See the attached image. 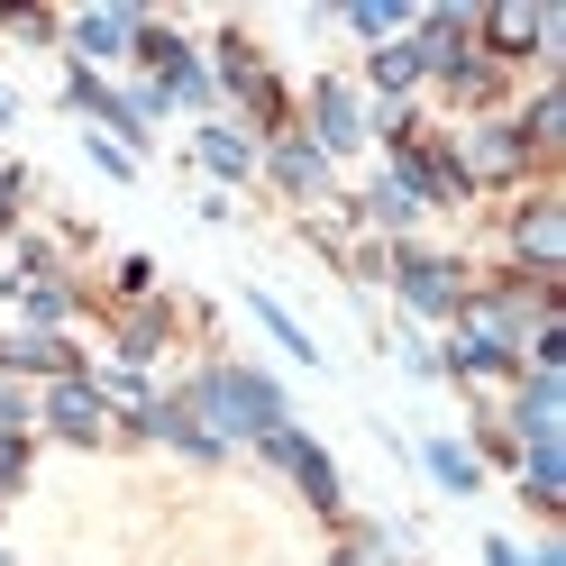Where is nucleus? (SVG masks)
Listing matches in <instances>:
<instances>
[{"label": "nucleus", "mask_w": 566, "mask_h": 566, "mask_svg": "<svg viewBox=\"0 0 566 566\" xmlns=\"http://www.w3.org/2000/svg\"><path fill=\"white\" fill-rule=\"evenodd\" d=\"M220 420H238V430H274V394L265 384H247V375H210V394H201Z\"/></svg>", "instance_id": "obj_1"}, {"label": "nucleus", "mask_w": 566, "mask_h": 566, "mask_svg": "<svg viewBox=\"0 0 566 566\" xmlns=\"http://www.w3.org/2000/svg\"><path fill=\"white\" fill-rule=\"evenodd\" d=\"M521 256H530V265H566V210H557V201L521 210Z\"/></svg>", "instance_id": "obj_2"}, {"label": "nucleus", "mask_w": 566, "mask_h": 566, "mask_svg": "<svg viewBox=\"0 0 566 566\" xmlns=\"http://www.w3.org/2000/svg\"><path fill=\"white\" fill-rule=\"evenodd\" d=\"M402 283H411V302H420V311H448V302H457V274H448V265H420V256H411Z\"/></svg>", "instance_id": "obj_3"}, {"label": "nucleus", "mask_w": 566, "mask_h": 566, "mask_svg": "<svg viewBox=\"0 0 566 566\" xmlns=\"http://www.w3.org/2000/svg\"><path fill=\"white\" fill-rule=\"evenodd\" d=\"M55 430H74V439H92V430H101V402L83 394V384H55Z\"/></svg>", "instance_id": "obj_4"}, {"label": "nucleus", "mask_w": 566, "mask_h": 566, "mask_svg": "<svg viewBox=\"0 0 566 566\" xmlns=\"http://www.w3.org/2000/svg\"><path fill=\"white\" fill-rule=\"evenodd\" d=\"M274 457H283V467H293V475H302L311 493H321V503H338V484H329V467H321V457H311L302 439H274Z\"/></svg>", "instance_id": "obj_5"}, {"label": "nucleus", "mask_w": 566, "mask_h": 566, "mask_svg": "<svg viewBox=\"0 0 566 566\" xmlns=\"http://www.w3.org/2000/svg\"><path fill=\"white\" fill-rule=\"evenodd\" d=\"M530 38H539V10H521V0L493 10V46H530Z\"/></svg>", "instance_id": "obj_6"}, {"label": "nucleus", "mask_w": 566, "mask_h": 566, "mask_svg": "<svg viewBox=\"0 0 566 566\" xmlns=\"http://www.w3.org/2000/svg\"><path fill=\"white\" fill-rule=\"evenodd\" d=\"M512 165H521V137H503V128L475 137V174H512Z\"/></svg>", "instance_id": "obj_7"}, {"label": "nucleus", "mask_w": 566, "mask_h": 566, "mask_svg": "<svg viewBox=\"0 0 566 566\" xmlns=\"http://www.w3.org/2000/svg\"><path fill=\"white\" fill-rule=\"evenodd\" d=\"M321 128L347 147V137H357V101H347V92H321Z\"/></svg>", "instance_id": "obj_8"}, {"label": "nucleus", "mask_w": 566, "mask_h": 566, "mask_svg": "<svg viewBox=\"0 0 566 566\" xmlns=\"http://www.w3.org/2000/svg\"><path fill=\"white\" fill-rule=\"evenodd\" d=\"M201 156L220 165V174H247V147H238V137H201Z\"/></svg>", "instance_id": "obj_9"}, {"label": "nucleus", "mask_w": 566, "mask_h": 566, "mask_svg": "<svg viewBox=\"0 0 566 566\" xmlns=\"http://www.w3.org/2000/svg\"><path fill=\"white\" fill-rule=\"evenodd\" d=\"M375 74H384V83H394V92H402V83L420 74V55H411V46H394V55H384V64H375Z\"/></svg>", "instance_id": "obj_10"}, {"label": "nucleus", "mask_w": 566, "mask_h": 566, "mask_svg": "<svg viewBox=\"0 0 566 566\" xmlns=\"http://www.w3.org/2000/svg\"><path fill=\"white\" fill-rule=\"evenodd\" d=\"M10 475H19V448H10V439H0V484H10Z\"/></svg>", "instance_id": "obj_11"}, {"label": "nucleus", "mask_w": 566, "mask_h": 566, "mask_svg": "<svg viewBox=\"0 0 566 566\" xmlns=\"http://www.w3.org/2000/svg\"><path fill=\"white\" fill-rule=\"evenodd\" d=\"M0 201H10V184H0Z\"/></svg>", "instance_id": "obj_12"}]
</instances>
